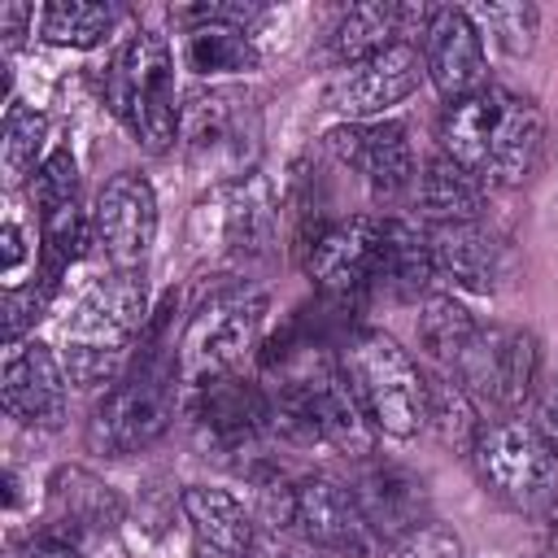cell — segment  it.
Here are the masks:
<instances>
[{"label": "cell", "mask_w": 558, "mask_h": 558, "mask_svg": "<svg viewBox=\"0 0 558 558\" xmlns=\"http://www.w3.org/2000/svg\"><path fill=\"white\" fill-rule=\"evenodd\" d=\"M418 57H423V74L432 78V87L445 96V105L466 100L475 92L488 87V52H484V35L471 22L466 9L453 4H436L432 22L418 39Z\"/></svg>", "instance_id": "e0dca14e"}, {"label": "cell", "mask_w": 558, "mask_h": 558, "mask_svg": "<svg viewBox=\"0 0 558 558\" xmlns=\"http://www.w3.org/2000/svg\"><path fill=\"white\" fill-rule=\"evenodd\" d=\"M427 427L436 432L440 445H449V449H458L466 458H471V445H475V436L484 427L480 405L471 401V392L445 371L427 375Z\"/></svg>", "instance_id": "83f0119b"}, {"label": "cell", "mask_w": 558, "mask_h": 558, "mask_svg": "<svg viewBox=\"0 0 558 558\" xmlns=\"http://www.w3.org/2000/svg\"><path fill=\"white\" fill-rule=\"evenodd\" d=\"M192 558H235V554H218V549H205V545H192Z\"/></svg>", "instance_id": "f35d334b"}, {"label": "cell", "mask_w": 558, "mask_h": 558, "mask_svg": "<svg viewBox=\"0 0 558 558\" xmlns=\"http://www.w3.org/2000/svg\"><path fill=\"white\" fill-rule=\"evenodd\" d=\"M527 423H532V432L558 453V388H549V392H532Z\"/></svg>", "instance_id": "d590c367"}, {"label": "cell", "mask_w": 558, "mask_h": 558, "mask_svg": "<svg viewBox=\"0 0 558 558\" xmlns=\"http://www.w3.org/2000/svg\"><path fill=\"white\" fill-rule=\"evenodd\" d=\"M179 144L192 170L218 183L248 179L262 153L257 92L240 83H214V87L187 92L179 105Z\"/></svg>", "instance_id": "5b68a950"}, {"label": "cell", "mask_w": 558, "mask_h": 558, "mask_svg": "<svg viewBox=\"0 0 558 558\" xmlns=\"http://www.w3.org/2000/svg\"><path fill=\"white\" fill-rule=\"evenodd\" d=\"M179 392H183L179 344L157 340V323H153L140 357L126 366V375L105 392V401L92 414V427H87L92 449H100L109 458L148 449L153 440H161L170 432Z\"/></svg>", "instance_id": "7a4b0ae2"}, {"label": "cell", "mask_w": 558, "mask_h": 558, "mask_svg": "<svg viewBox=\"0 0 558 558\" xmlns=\"http://www.w3.org/2000/svg\"><path fill=\"white\" fill-rule=\"evenodd\" d=\"M379 549L401 541L405 532L432 523L427 519V480L392 458H362V466L349 480Z\"/></svg>", "instance_id": "ac0fdd59"}, {"label": "cell", "mask_w": 558, "mask_h": 558, "mask_svg": "<svg viewBox=\"0 0 558 558\" xmlns=\"http://www.w3.org/2000/svg\"><path fill=\"white\" fill-rule=\"evenodd\" d=\"M44 144H48V118L35 113V109H26V105H9V113H4V140H0L4 179L9 183L35 179V170L48 161Z\"/></svg>", "instance_id": "f546056e"}, {"label": "cell", "mask_w": 558, "mask_h": 558, "mask_svg": "<svg viewBox=\"0 0 558 558\" xmlns=\"http://www.w3.org/2000/svg\"><path fill=\"white\" fill-rule=\"evenodd\" d=\"M379 248H384V218L353 214L327 222L305 244V270L331 301H357L379 283Z\"/></svg>", "instance_id": "7c38bea8"}, {"label": "cell", "mask_w": 558, "mask_h": 558, "mask_svg": "<svg viewBox=\"0 0 558 558\" xmlns=\"http://www.w3.org/2000/svg\"><path fill=\"white\" fill-rule=\"evenodd\" d=\"M148 318V283L144 270H109L100 275L74 305L61 331V366L74 388H105L126 375L135 362V344H144Z\"/></svg>", "instance_id": "6da1fadb"}, {"label": "cell", "mask_w": 558, "mask_h": 558, "mask_svg": "<svg viewBox=\"0 0 558 558\" xmlns=\"http://www.w3.org/2000/svg\"><path fill=\"white\" fill-rule=\"evenodd\" d=\"M187 418L205 453H248L270 432V401L253 379L227 371L192 384Z\"/></svg>", "instance_id": "4fadbf2b"}, {"label": "cell", "mask_w": 558, "mask_h": 558, "mask_svg": "<svg viewBox=\"0 0 558 558\" xmlns=\"http://www.w3.org/2000/svg\"><path fill=\"white\" fill-rule=\"evenodd\" d=\"M275 227H279L275 192L257 170L248 179L218 183V192L201 201L192 218L196 240L209 253H227V257H262L275 244Z\"/></svg>", "instance_id": "8fae6325"}, {"label": "cell", "mask_w": 558, "mask_h": 558, "mask_svg": "<svg viewBox=\"0 0 558 558\" xmlns=\"http://www.w3.org/2000/svg\"><path fill=\"white\" fill-rule=\"evenodd\" d=\"M336 366L379 436H414L427 427V375L379 327H353L336 353Z\"/></svg>", "instance_id": "277c9868"}, {"label": "cell", "mask_w": 558, "mask_h": 558, "mask_svg": "<svg viewBox=\"0 0 558 558\" xmlns=\"http://www.w3.org/2000/svg\"><path fill=\"white\" fill-rule=\"evenodd\" d=\"M432 257H436V275L449 279L462 292H497V283L510 270V248L480 222H445L432 227Z\"/></svg>", "instance_id": "7402d4cb"}, {"label": "cell", "mask_w": 558, "mask_h": 558, "mask_svg": "<svg viewBox=\"0 0 558 558\" xmlns=\"http://www.w3.org/2000/svg\"><path fill=\"white\" fill-rule=\"evenodd\" d=\"M471 462L480 484L506 501L519 514L532 519H554L558 510V453L532 432L527 418L501 414V418H484L475 445H471Z\"/></svg>", "instance_id": "52a82bcc"}, {"label": "cell", "mask_w": 558, "mask_h": 558, "mask_svg": "<svg viewBox=\"0 0 558 558\" xmlns=\"http://www.w3.org/2000/svg\"><path fill=\"white\" fill-rule=\"evenodd\" d=\"M13 558H83L78 554V545H70V541H57V536H39V541H26Z\"/></svg>", "instance_id": "74e56055"}, {"label": "cell", "mask_w": 558, "mask_h": 558, "mask_svg": "<svg viewBox=\"0 0 558 558\" xmlns=\"http://www.w3.org/2000/svg\"><path fill=\"white\" fill-rule=\"evenodd\" d=\"M453 375L471 401L480 410H497V414H514L523 401H532L536 392V375H541V340L523 327H506V323H480L475 340L466 344V353L458 357Z\"/></svg>", "instance_id": "9c48e42d"}, {"label": "cell", "mask_w": 558, "mask_h": 558, "mask_svg": "<svg viewBox=\"0 0 558 558\" xmlns=\"http://www.w3.org/2000/svg\"><path fill=\"white\" fill-rule=\"evenodd\" d=\"M327 148L340 166H349L375 196H401L418 170H414V144L405 122L375 118V122H336L327 131Z\"/></svg>", "instance_id": "2e32d148"}, {"label": "cell", "mask_w": 558, "mask_h": 558, "mask_svg": "<svg viewBox=\"0 0 558 558\" xmlns=\"http://www.w3.org/2000/svg\"><path fill=\"white\" fill-rule=\"evenodd\" d=\"M436 279L432 235L405 218H384V248H379V283L397 296H418Z\"/></svg>", "instance_id": "d4e9b609"}, {"label": "cell", "mask_w": 558, "mask_h": 558, "mask_svg": "<svg viewBox=\"0 0 558 558\" xmlns=\"http://www.w3.org/2000/svg\"><path fill=\"white\" fill-rule=\"evenodd\" d=\"M35 22V9L31 4H0V35H4V52H13L26 35V26Z\"/></svg>", "instance_id": "8d00e7d4"}, {"label": "cell", "mask_w": 558, "mask_h": 558, "mask_svg": "<svg viewBox=\"0 0 558 558\" xmlns=\"http://www.w3.org/2000/svg\"><path fill=\"white\" fill-rule=\"evenodd\" d=\"M122 9L96 4V0H52L39 9V35L57 48H96L113 26Z\"/></svg>", "instance_id": "f1b7e54d"}, {"label": "cell", "mask_w": 558, "mask_h": 558, "mask_svg": "<svg viewBox=\"0 0 558 558\" xmlns=\"http://www.w3.org/2000/svg\"><path fill=\"white\" fill-rule=\"evenodd\" d=\"M270 401V436L301 445V449H331L340 458H371L379 432L362 414L357 397L349 392L336 362L310 366L301 375L279 379L266 392Z\"/></svg>", "instance_id": "3957f363"}, {"label": "cell", "mask_w": 558, "mask_h": 558, "mask_svg": "<svg viewBox=\"0 0 558 558\" xmlns=\"http://www.w3.org/2000/svg\"><path fill=\"white\" fill-rule=\"evenodd\" d=\"M466 13L480 26V35H493V44L501 52H510V57L532 52V44L541 35V9L527 4V0H514V4H475Z\"/></svg>", "instance_id": "4dcf8cb0"}, {"label": "cell", "mask_w": 558, "mask_h": 558, "mask_svg": "<svg viewBox=\"0 0 558 558\" xmlns=\"http://www.w3.org/2000/svg\"><path fill=\"white\" fill-rule=\"evenodd\" d=\"M92 240L113 270H140L157 240V192L144 174L118 170L92 209Z\"/></svg>", "instance_id": "9a60e30c"}, {"label": "cell", "mask_w": 558, "mask_h": 558, "mask_svg": "<svg viewBox=\"0 0 558 558\" xmlns=\"http://www.w3.org/2000/svg\"><path fill=\"white\" fill-rule=\"evenodd\" d=\"M549 527H554V532H558V510H554V519H549Z\"/></svg>", "instance_id": "ab89813d"}, {"label": "cell", "mask_w": 558, "mask_h": 558, "mask_svg": "<svg viewBox=\"0 0 558 558\" xmlns=\"http://www.w3.org/2000/svg\"><path fill=\"white\" fill-rule=\"evenodd\" d=\"M0 397H4L9 418H17L22 427H35V432H52L65 418L70 375L48 344L26 340V344H13L4 357Z\"/></svg>", "instance_id": "d6986e66"}, {"label": "cell", "mask_w": 558, "mask_h": 558, "mask_svg": "<svg viewBox=\"0 0 558 558\" xmlns=\"http://www.w3.org/2000/svg\"><path fill=\"white\" fill-rule=\"evenodd\" d=\"M183 65L201 78L248 74V70H257V44L240 26L196 22V26H183Z\"/></svg>", "instance_id": "484cf974"}, {"label": "cell", "mask_w": 558, "mask_h": 558, "mask_svg": "<svg viewBox=\"0 0 558 558\" xmlns=\"http://www.w3.org/2000/svg\"><path fill=\"white\" fill-rule=\"evenodd\" d=\"M414 331H418L423 353H427L440 371H453L458 357L466 353V344L475 340L480 318H475L462 301L436 292V296H427V301L418 305V323H414Z\"/></svg>", "instance_id": "4316f807"}, {"label": "cell", "mask_w": 558, "mask_h": 558, "mask_svg": "<svg viewBox=\"0 0 558 558\" xmlns=\"http://www.w3.org/2000/svg\"><path fill=\"white\" fill-rule=\"evenodd\" d=\"M122 514H126L122 497L83 466H61L48 480V514L44 519H48V536H57V541L78 545L87 536H105L122 523Z\"/></svg>", "instance_id": "44dd1931"}, {"label": "cell", "mask_w": 558, "mask_h": 558, "mask_svg": "<svg viewBox=\"0 0 558 558\" xmlns=\"http://www.w3.org/2000/svg\"><path fill=\"white\" fill-rule=\"evenodd\" d=\"M105 100L118 122L148 153H170L179 144V105H174V61L170 44L157 31H135L105 70Z\"/></svg>", "instance_id": "8992f818"}, {"label": "cell", "mask_w": 558, "mask_h": 558, "mask_svg": "<svg viewBox=\"0 0 558 558\" xmlns=\"http://www.w3.org/2000/svg\"><path fill=\"white\" fill-rule=\"evenodd\" d=\"M279 532H296L305 545L327 549V554H344V558H375L379 554V541H375L353 488L331 480V475L292 480Z\"/></svg>", "instance_id": "30bf717a"}, {"label": "cell", "mask_w": 558, "mask_h": 558, "mask_svg": "<svg viewBox=\"0 0 558 558\" xmlns=\"http://www.w3.org/2000/svg\"><path fill=\"white\" fill-rule=\"evenodd\" d=\"M0 248H4V288H22V270L31 262V248H26V231L17 218H4Z\"/></svg>", "instance_id": "e575fe53"}, {"label": "cell", "mask_w": 558, "mask_h": 558, "mask_svg": "<svg viewBox=\"0 0 558 558\" xmlns=\"http://www.w3.org/2000/svg\"><path fill=\"white\" fill-rule=\"evenodd\" d=\"M266 292L248 283H218L187 318L183 340H179V362L183 379L201 384L214 375H227L240 366V357L257 344L262 323H266Z\"/></svg>", "instance_id": "ba28073f"}, {"label": "cell", "mask_w": 558, "mask_h": 558, "mask_svg": "<svg viewBox=\"0 0 558 558\" xmlns=\"http://www.w3.org/2000/svg\"><path fill=\"white\" fill-rule=\"evenodd\" d=\"M418 187V209L445 227V222H480V209H484V179H475L471 170H462L458 161H449L445 153H436L423 174L414 179Z\"/></svg>", "instance_id": "cb8c5ba5"}, {"label": "cell", "mask_w": 558, "mask_h": 558, "mask_svg": "<svg viewBox=\"0 0 558 558\" xmlns=\"http://www.w3.org/2000/svg\"><path fill=\"white\" fill-rule=\"evenodd\" d=\"M545 118L532 96L488 87V126H484V183H523L541 157Z\"/></svg>", "instance_id": "ffe728a7"}, {"label": "cell", "mask_w": 558, "mask_h": 558, "mask_svg": "<svg viewBox=\"0 0 558 558\" xmlns=\"http://www.w3.org/2000/svg\"><path fill=\"white\" fill-rule=\"evenodd\" d=\"M48 301H52V288H44L39 279H31L22 288H4V336H9V344H17L22 331L35 318H44Z\"/></svg>", "instance_id": "d6a6232c"}, {"label": "cell", "mask_w": 558, "mask_h": 558, "mask_svg": "<svg viewBox=\"0 0 558 558\" xmlns=\"http://www.w3.org/2000/svg\"><path fill=\"white\" fill-rule=\"evenodd\" d=\"M179 506H183V519L192 527V545L248 558V549L257 541V519L248 514V506L235 493L209 488V484H187Z\"/></svg>", "instance_id": "603a6c76"}, {"label": "cell", "mask_w": 558, "mask_h": 558, "mask_svg": "<svg viewBox=\"0 0 558 558\" xmlns=\"http://www.w3.org/2000/svg\"><path fill=\"white\" fill-rule=\"evenodd\" d=\"M375 558H466V554H462V541H458L449 527H440V523H423V527L405 532L401 541L384 545Z\"/></svg>", "instance_id": "1f68e13d"}, {"label": "cell", "mask_w": 558, "mask_h": 558, "mask_svg": "<svg viewBox=\"0 0 558 558\" xmlns=\"http://www.w3.org/2000/svg\"><path fill=\"white\" fill-rule=\"evenodd\" d=\"M423 78V57L414 44H392L366 61L340 65L323 87V105L344 122H375L392 105H401Z\"/></svg>", "instance_id": "5bb4252c"}, {"label": "cell", "mask_w": 558, "mask_h": 558, "mask_svg": "<svg viewBox=\"0 0 558 558\" xmlns=\"http://www.w3.org/2000/svg\"><path fill=\"white\" fill-rule=\"evenodd\" d=\"M266 9L262 4H244V0H209V4H183L174 9L179 26H196V22H218V26H240L253 31V22H262Z\"/></svg>", "instance_id": "836d02e7"}]
</instances>
